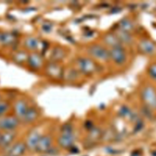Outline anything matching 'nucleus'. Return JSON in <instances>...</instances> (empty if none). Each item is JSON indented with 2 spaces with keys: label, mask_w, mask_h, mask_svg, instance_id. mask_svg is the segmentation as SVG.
I'll return each mask as SVG.
<instances>
[{
  "label": "nucleus",
  "mask_w": 156,
  "mask_h": 156,
  "mask_svg": "<svg viewBox=\"0 0 156 156\" xmlns=\"http://www.w3.org/2000/svg\"><path fill=\"white\" fill-rule=\"evenodd\" d=\"M38 112L34 107L28 108L26 113L22 118V120L26 123H31L35 121L38 117Z\"/></svg>",
  "instance_id": "12"
},
{
  "label": "nucleus",
  "mask_w": 156,
  "mask_h": 156,
  "mask_svg": "<svg viewBox=\"0 0 156 156\" xmlns=\"http://www.w3.org/2000/svg\"><path fill=\"white\" fill-rule=\"evenodd\" d=\"M52 58L55 60L61 59L63 57V52L60 49H55L52 54Z\"/></svg>",
  "instance_id": "22"
},
{
  "label": "nucleus",
  "mask_w": 156,
  "mask_h": 156,
  "mask_svg": "<svg viewBox=\"0 0 156 156\" xmlns=\"http://www.w3.org/2000/svg\"><path fill=\"white\" fill-rule=\"evenodd\" d=\"M80 69L85 73H91L95 69V65L91 60L88 58H82L79 61Z\"/></svg>",
  "instance_id": "10"
},
{
  "label": "nucleus",
  "mask_w": 156,
  "mask_h": 156,
  "mask_svg": "<svg viewBox=\"0 0 156 156\" xmlns=\"http://www.w3.org/2000/svg\"><path fill=\"white\" fill-rule=\"evenodd\" d=\"M9 105L7 102L4 101H0V117L4 116V115L9 110Z\"/></svg>",
  "instance_id": "21"
},
{
  "label": "nucleus",
  "mask_w": 156,
  "mask_h": 156,
  "mask_svg": "<svg viewBox=\"0 0 156 156\" xmlns=\"http://www.w3.org/2000/svg\"><path fill=\"white\" fill-rule=\"evenodd\" d=\"M1 95H0V101H1Z\"/></svg>",
  "instance_id": "27"
},
{
  "label": "nucleus",
  "mask_w": 156,
  "mask_h": 156,
  "mask_svg": "<svg viewBox=\"0 0 156 156\" xmlns=\"http://www.w3.org/2000/svg\"><path fill=\"white\" fill-rule=\"evenodd\" d=\"M1 133H0V140H1Z\"/></svg>",
  "instance_id": "26"
},
{
  "label": "nucleus",
  "mask_w": 156,
  "mask_h": 156,
  "mask_svg": "<svg viewBox=\"0 0 156 156\" xmlns=\"http://www.w3.org/2000/svg\"><path fill=\"white\" fill-rule=\"evenodd\" d=\"M41 136V135L38 132V131L35 130L31 131L29 133L28 136L27 137V140L26 142V145L27 148H28L30 151L35 150Z\"/></svg>",
  "instance_id": "5"
},
{
  "label": "nucleus",
  "mask_w": 156,
  "mask_h": 156,
  "mask_svg": "<svg viewBox=\"0 0 156 156\" xmlns=\"http://www.w3.org/2000/svg\"><path fill=\"white\" fill-rule=\"evenodd\" d=\"M120 27L122 29V30L124 31H129L130 30H132V29L133 28V24L131 23V21L127 19H124L122 20H121L120 21L119 23Z\"/></svg>",
  "instance_id": "18"
},
{
  "label": "nucleus",
  "mask_w": 156,
  "mask_h": 156,
  "mask_svg": "<svg viewBox=\"0 0 156 156\" xmlns=\"http://www.w3.org/2000/svg\"><path fill=\"white\" fill-rule=\"evenodd\" d=\"M51 143L52 140L49 136H41L35 151H37L38 152L40 153L48 152L51 149Z\"/></svg>",
  "instance_id": "6"
},
{
  "label": "nucleus",
  "mask_w": 156,
  "mask_h": 156,
  "mask_svg": "<svg viewBox=\"0 0 156 156\" xmlns=\"http://www.w3.org/2000/svg\"><path fill=\"white\" fill-rule=\"evenodd\" d=\"M143 98L150 107L156 108V93L151 87L145 88L143 91Z\"/></svg>",
  "instance_id": "4"
},
{
  "label": "nucleus",
  "mask_w": 156,
  "mask_h": 156,
  "mask_svg": "<svg viewBox=\"0 0 156 156\" xmlns=\"http://www.w3.org/2000/svg\"><path fill=\"white\" fill-rule=\"evenodd\" d=\"M15 40V35L9 32H1L0 33V43L5 45H9L12 44Z\"/></svg>",
  "instance_id": "15"
},
{
  "label": "nucleus",
  "mask_w": 156,
  "mask_h": 156,
  "mask_svg": "<svg viewBox=\"0 0 156 156\" xmlns=\"http://www.w3.org/2000/svg\"><path fill=\"white\" fill-rule=\"evenodd\" d=\"M118 38L120 41H122L125 43H130L132 40V38L129 34L127 33V32L124 30H119L118 33Z\"/></svg>",
  "instance_id": "19"
},
{
  "label": "nucleus",
  "mask_w": 156,
  "mask_h": 156,
  "mask_svg": "<svg viewBox=\"0 0 156 156\" xmlns=\"http://www.w3.org/2000/svg\"><path fill=\"white\" fill-rule=\"evenodd\" d=\"M16 135L14 130L5 131L1 134L0 140V147L2 149L7 148L10 146Z\"/></svg>",
  "instance_id": "3"
},
{
  "label": "nucleus",
  "mask_w": 156,
  "mask_h": 156,
  "mask_svg": "<svg viewBox=\"0 0 156 156\" xmlns=\"http://www.w3.org/2000/svg\"><path fill=\"white\" fill-rule=\"evenodd\" d=\"M29 65L33 68H38L41 65L42 60L39 55L35 53L30 54L27 57Z\"/></svg>",
  "instance_id": "13"
},
{
  "label": "nucleus",
  "mask_w": 156,
  "mask_h": 156,
  "mask_svg": "<svg viewBox=\"0 0 156 156\" xmlns=\"http://www.w3.org/2000/svg\"><path fill=\"white\" fill-rule=\"evenodd\" d=\"M26 148V143L21 141L16 143L13 146L10 147L7 156H21L24 154Z\"/></svg>",
  "instance_id": "7"
},
{
  "label": "nucleus",
  "mask_w": 156,
  "mask_h": 156,
  "mask_svg": "<svg viewBox=\"0 0 156 156\" xmlns=\"http://www.w3.org/2000/svg\"><path fill=\"white\" fill-rule=\"evenodd\" d=\"M140 49L146 53H151L155 49V46L153 43L149 40H143L140 44Z\"/></svg>",
  "instance_id": "16"
},
{
  "label": "nucleus",
  "mask_w": 156,
  "mask_h": 156,
  "mask_svg": "<svg viewBox=\"0 0 156 156\" xmlns=\"http://www.w3.org/2000/svg\"><path fill=\"white\" fill-rule=\"evenodd\" d=\"M151 76L156 80V64L152 65L149 70Z\"/></svg>",
  "instance_id": "24"
},
{
  "label": "nucleus",
  "mask_w": 156,
  "mask_h": 156,
  "mask_svg": "<svg viewBox=\"0 0 156 156\" xmlns=\"http://www.w3.org/2000/svg\"><path fill=\"white\" fill-rule=\"evenodd\" d=\"M109 54L113 60L117 63L122 64L126 60V54L121 48L112 49Z\"/></svg>",
  "instance_id": "8"
},
{
  "label": "nucleus",
  "mask_w": 156,
  "mask_h": 156,
  "mask_svg": "<svg viewBox=\"0 0 156 156\" xmlns=\"http://www.w3.org/2000/svg\"><path fill=\"white\" fill-rule=\"evenodd\" d=\"M27 109L28 107L27 103L23 99H20L16 101L14 106L15 112L16 115V117L18 119H22L23 118Z\"/></svg>",
  "instance_id": "9"
},
{
  "label": "nucleus",
  "mask_w": 156,
  "mask_h": 156,
  "mask_svg": "<svg viewBox=\"0 0 156 156\" xmlns=\"http://www.w3.org/2000/svg\"><path fill=\"white\" fill-rule=\"evenodd\" d=\"M48 73L52 76H58L60 74L61 71L60 68L55 65H50L48 67Z\"/></svg>",
  "instance_id": "20"
},
{
  "label": "nucleus",
  "mask_w": 156,
  "mask_h": 156,
  "mask_svg": "<svg viewBox=\"0 0 156 156\" xmlns=\"http://www.w3.org/2000/svg\"><path fill=\"white\" fill-rule=\"evenodd\" d=\"M51 25L49 24H44L43 25V29L45 32H49L51 30Z\"/></svg>",
  "instance_id": "25"
},
{
  "label": "nucleus",
  "mask_w": 156,
  "mask_h": 156,
  "mask_svg": "<svg viewBox=\"0 0 156 156\" xmlns=\"http://www.w3.org/2000/svg\"><path fill=\"white\" fill-rule=\"evenodd\" d=\"M74 141V136L72 133H63L58 140V143L63 147H68L71 146Z\"/></svg>",
  "instance_id": "11"
},
{
  "label": "nucleus",
  "mask_w": 156,
  "mask_h": 156,
  "mask_svg": "<svg viewBox=\"0 0 156 156\" xmlns=\"http://www.w3.org/2000/svg\"><path fill=\"white\" fill-rule=\"evenodd\" d=\"M20 124L16 116H6L0 117V130L5 131L14 130Z\"/></svg>",
  "instance_id": "1"
},
{
  "label": "nucleus",
  "mask_w": 156,
  "mask_h": 156,
  "mask_svg": "<svg viewBox=\"0 0 156 156\" xmlns=\"http://www.w3.org/2000/svg\"><path fill=\"white\" fill-rule=\"evenodd\" d=\"M104 41L107 44L113 46V48H121L120 40L118 37L114 35L113 34H107L104 37Z\"/></svg>",
  "instance_id": "14"
},
{
  "label": "nucleus",
  "mask_w": 156,
  "mask_h": 156,
  "mask_svg": "<svg viewBox=\"0 0 156 156\" xmlns=\"http://www.w3.org/2000/svg\"><path fill=\"white\" fill-rule=\"evenodd\" d=\"M89 52L93 57L103 60L108 59L110 55L109 53L106 49H105L102 46L98 44L90 46Z\"/></svg>",
  "instance_id": "2"
},
{
  "label": "nucleus",
  "mask_w": 156,
  "mask_h": 156,
  "mask_svg": "<svg viewBox=\"0 0 156 156\" xmlns=\"http://www.w3.org/2000/svg\"><path fill=\"white\" fill-rule=\"evenodd\" d=\"M26 46L30 49H35L38 46V41L34 37H30L25 41Z\"/></svg>",
  "instance_id": "17"
},
{
  "label": "nucleus",
  "mask_w": 156,
  "mask_h": 156,
  "mask_svg": "<svg viewBox=\"0 0 156 156\" xmlns=\"http://www.w3.org/2000/svg\"><path fill=\"white\" fill-rule=\"evenodd\" d=\"M26 58L27 57H26V53L23 52H19L18 53H16V55L15 56V59L18 62L24 61Z\"/></svg>",
  "instance_id": "23"
}]
</instances>
